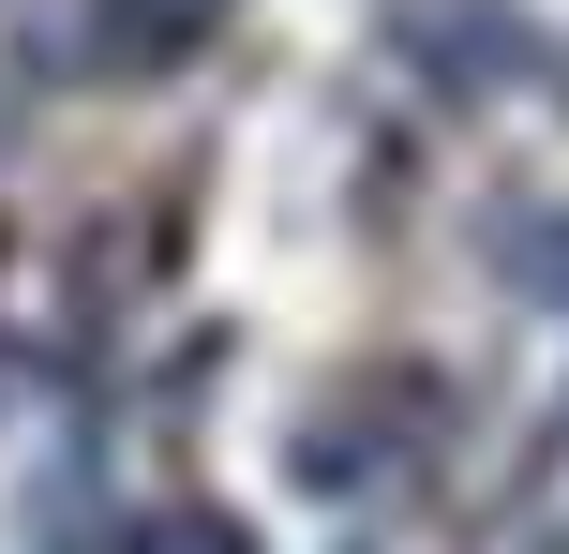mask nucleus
I'll use <instances>...</instances> for the list:
<instances>
[{
  "instance_id": "1",
  "label": "nucleus",
  "mask_w": 569,
  "mask_h": 554,
  "mask_svg": "<svg viewBox=\"0 0 569 554\" xmlns=\"http://www.w3.org/2000/svg\"><path fill=\"white\" fill-rule=\"evenodd\" d=\"M210 16H226V0H90V30H106V60H136V75H150V60H180V46H196Z\"/></svg>"
},
{
  "instance_id": "2",
  "label": "nucleus",
  "mask_w": 569,
  "mask_h": 554,
  "mask_svg": "<svg viewBox=\"0 0 569 554\" xmlns=\"http://www.w3.org/2000/svg\"><path fill=\"white\" fill-rule=\"evenodd\" d=\"M166 554H240V540H226V525H180V540H166Z\"/></svg>"
}]
</instances>
